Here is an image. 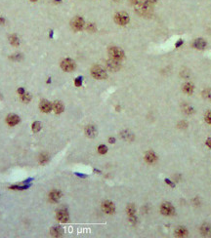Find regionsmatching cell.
<instances>
[{
    "label": "cell",
    "instance_id": "cell-1",
    "mask_svg": "<svg viewBox=\"0 0 211 238\" xmlns=\"http://www.w3.org/2000/svg\"><path fill=\"white\" fill-rule=\"evenodd\" d=\"M132 4L135 6L137 14L140 16H149L152 13V4L147 0H131Z\"/></svg>",
    "mask_w": 211,
    "mask_h": 238
},
{
    "label": "cell",
    "instance_id": "cell-2",
    "mask_svg": "<svg viewBox=\"0 0 211 238\" xmlns=\"http://www.w3.org/2000/svg\"><path fill=\"white\" fill-rule=\"evenodd\" d=\"M91 75L96 79H105L108 76L107 71L100 66H93L92 69H91Z\"/></svg>",
    "mask_w": 211,
    "mask_h": 238
},
{
    "label": "cell",
    "instance_id": "cell-3",
    "mask_svg": "<svg viewBox=\"0 0 211 238\" xmlns=\"http://www.w3.org/2000/svg\"><path fill=\"white\" fill-rule=\"evenodd\" d=\"M109 55L111 56L112 59L117 61H121L124 58V52L120 48L115 46H112L109 48Z\"/></svg>",
    "mask_w": 211,
    "mask_h": 238
},
{
    "label": "cell",
    "instance_id": "cell-4",
    "mask_svg": "<svg viewBox=\"0 0 211 238\" xmlns=\"http://www.w3.org/2000/svg\"><path fill=\"white\" fill-rule=\"evenodd\" d=\"M129 16H128L127 13L125 12H119L117 13L114 16V21L117 24H120V26H125L129 23Z\"/></svg>",
    "mask_w": 211,
    "mask_h": 238
},
{
    "label": "cell",
    "instance_id": "cell-5",
    "mask_svg": "<svg viewBox=\"0 0 211 238\" xmlns=\"http://www.w3.org/2000/svg\"><path fill=\"white\" fill-rule=\"evenodd\" d=\"M61 68L67 72L73 71L75 69V63L72 59H65L61 63Z\"/></svg>",
    "mask_w": 211,
    "mask_h": 238
},
{
    "label": "cell",
    "instance_id": "cell-6",
    "mask_svg": "<svg viewBox=\"0 0 211 238\" xmlns=\"http://www.w3.org/2000/svg\"><path fill=\"white\" fill-rule=\"evenodd\" d=\"M84 20L82 19L81 17H75L73 18L72 23H70V26H72V29L75 30V31H79L84 27Z\"/></svg>",
    "mask_w": 211,
    "mask_h": 238
},
{
    "label": "cell",
    "instance_id": "cell-7",
    "mask_svg": "<svg viewBox=\"0 0 211 238\" xmlns=\"http://www.w3.org/2000/svg\"><path fill=\"white\" fill-rule=\"evenodd\" d=\"M160 212L161 214H163L165 216H172L174 213H175V208H174L170 203L165 202L160 207Z\"/></svg>",
    "mask_w": 211,
    "mask_h": 238
},
{
    "label": "cell",
    "instance_id": "cell-8",
    "mask_svg": "<svg viewBox=\"0 0 211 238\" xmlns=\"http://www.w3.org/2000/svg\"><path fill=\"white\" fill-rule=\"evenodd\" d=\"M120 61H117V60H114V59H111L109 60L108 62H107V66H108V68L109 71H118L119 68H120Z\"/></svg>",
    "mask_w": 211,
    "mask_h": 238
},
{
    "label": "cell",
    "instance_id": "cell-9",
    "mask_svg": "<svg viewBox=\"0 0 211 238\" xmlns=\"http://www.w3.org/2000/svg\"><path fill=\"white\" fill-rule=\"evenodd\" d=\"M103 211L107 213V214H114L115 211V207L114 205V203L111 202V201H105L102 205Z\"/></svg>",
    "mask_w": 211,
    "mask_h": 238
},
{
    "label": "cell",
    "instance_id": "cell-10",
    "mask_svg": "<svg viewBox=\"0 0 211 238\" xmlns=\"http://www.w3.org/2000/svg\"><path fill=\"white\" fill-rule=\"evenodd\" d=\"M69 216L67 210H59L57 212V219L61 222H67L69 221Z\"/></svg>",
    "mask_w": 211,
    "mask_h": 238
},
{
    "label": "cell",
    "instance_id": "cell-11",
    "mask_svg": "<svg viewBox=\"0 0 211 238\" xmlns=\"http://www.w3.org/2000/svg\"><path fill=\"white\" fill-rule=\"evenodd\" d=\"M39 108H40L41 111L42 112H50L52 110V108H53V105H52V103L50 102H48L46 100H41L40 105H39Z\"/></svg>",
    "mask_w": 211,
    "mask_h": 238
},
{
    "label": "cell",
    "instance_id": "cell-12",
    "mask_svg": "<svg viewBox=\"0 0 211 238\" xmlns=\"http://www.w3.org/2000/svg\"><path fill=\"white\" fill-rule=\"evenodd\" d=\"M61 197H62V193L59 190H53L49 194V199L51 202H58Z\"/></svg>",
    "mask_w": 211,
    "mask_h": 238
},
{
    "label": "cell",
    "instance_id": "cell-13",
    "mask_svg": "<svg viewBox=\"0 0 211 238\" xmlns=\"http://www.w3.org/2000/svg\"><path fill=\"white\" fill-rule=\"evenodd\" d=\"M85 134H86V136L89 137V138H94V137L97 136V129L93 125H89V126H87L86 129H85Z\"/></svg>",
    "mask_w": 211,
    "mask_h": 238
},
{
    "label": "cell",
    "instance_id": "cell-14",
    "mask_svg": "<svg viewBox=\"0 0 211 238\" xmlns=\"http://www.w3.org/2000/svg\"><path fill=\"white\" fill-rule=\"evenodd\" d=\"M7 123L10 125V126H14V125H17L20 122V117L16 114H10L7 117Z\"/></svg>",
    "mask_w": 211,
    "mask_h": 238
},
{
    "label": "cell",
    "instance_id": "cell-15",
    "mask_svg": "<svg viewBox=\"0 0 211 238\" xmlns=\"http://www.w3.org/2000/svg\"><path fill=\"white\" fill-rule=\"evenodd\" d=\"M52 105H53V110L56 112L57 114L62 113V112L64 111V105L61 102H59V100L54 102V103Z\"/></svg>",
    "mask_w": 211,
    "mask_h": 238
},
{
    "label": "cell",
    "instance_id": "cell-16",
    "mask_svg": "<svg viewBox=\"0 0 211 238\" xmlns=\"http://www.w3.org/2000/svg\"><path fill=\"white\" fill-rule=\"evenodd\" d=\"M145 159L148 163H154L157 160V156L152 151H149L145 154Z\"/></svg>",
    "mask_w": 211,
    "mask_h": 238
},
{
    "label": "cell",
    "instance_id": "cell-17",
    "mask_svg": "<svg viewBox=\"0 0 211 238\" xmlns=\"http://www.w3.org/2000/svg\"><path fill=\"white\" fill-rule=\"evenodd\" d=\"M175 234L177 237H186L188 235V230L184 227H179L175 229Z\"/></svg>",
    "mask_w": 211,
    "mask_h": 238
},
{
    "label": "cell",
    "instance_id": "cell-18",
    "mask_svg": "<svg viewBox=\"0 0 211 238\" xmlns=\"http://www.w3.org/2000/svg\"><path fill=\"white\" fill-rule=\"evenodd\" d=\"M206 46V42L203 40L202 38H198L194 42V47L198 49V50H202Z\"/></svg>",
    "mask_w": 211,
    "mask_h": 238
},
{
    "label": "cell",
    "instance_id": "cell-19",
    "mask_svg": "<svg viewBox=\"0 0 211 238\" xmlns=\"http://www.w3.org/2000/svg\"><path fill=\"white\" fill-rule=\"evenodd\" d=\"M63 230L60 227H53L51 228V235L54 237H60L62 236Z\"/></svg>",
    "mask_w": 211,
    "mask_h": 238
},
{
    "label": "cell",
    "instance_id": "cell-20",
    "mask_svg": "<svg viewBox=\"0 0 211 238\" xmlns=\"http://www.w3.org/2000/svg\"><path fill=\"white\" fill-rule=\"evenodd\" d=\"M183 92H185L188 95H191L194 92V85L192 83H185L183 85Z\"/></svg>",
    "mask_w": 211,
    "mask_h": 238
},
{
    "label": "cell",
    "instance_id": "cell-21",
    "mask_svg": "<svg viewBox=\"0 0 211 238\" xmlns=\"http://www.w3.org/2000/svg\"><path fill=\"white\" fill-rule=\"evenodd\" d=\"M210 231H211V227L207 224H202V227H200V232L202 235H207V234L210 233Z\"/></svg>",
    "mask_w": 211,
    "mask_h": 238
},
{
    "label": "cell",
    "instance_id": "cell-22",
    "mask_svg": "<svg viewBox=\"0 0 211 238\" xmlns=\"http://www.w3.org/2000/svg\"><path fill=\"white\" fill-rule=\"evenodd\" d=\"M9 40H10V43L12 45H14V46H18V45L20 44V40L19 38L17 37V35H11L10 37H9Z\"/></svg>",
    "mask_w": 211,
    "mask_h": 238
},
{
    "label": "cell",
    "instance_id": "cell-23",
    "mask_svg": "<svg viewBox=\"0 0 211 238\" xmlns=\"http://www.w3.org/2000/svg\"><path fill=\"white\" fill-rule=\"evenodd\" d=\"M127 214L129 215V217L134 216V214H135V206H134L133 204L128 205V207H127Z\"/></svg>",
    "mask_w": 211,
    "mask_h": 238
},
{
    "label": "cell",
    "instance_id": "cell-24",
    "mask_svg": "<svg viewBox=\"0 0 211 238\" xmlns=\"http://www.w3.org/2000/svg\"><path fill=\"white\" fill-rule=\"evenodd\" d=\"M40 129H41V123H40V122H34V123L32 124V131L34 133L39 132Z\"/></svg>",
    "mask_w": 211,
    "mask_h": 238
},
{
    "label": "cell",
    "instance_id": "cell-25",
    "mask_svg": "<svg viewBox=\"0 0 211 238\" xmlns=\"http://www.w3.org/2000/svg\"><path fill=\"white\" fill-rule=\"evenodd\" d=\"M21 99L23 100V102L24 103H29L31 100V97H30L29 93H24L22 96H21Z\"/></svg>",
    "mask_w": 211,
    "mask_h": 238
},
{
    "label": "cell",
    "instance_id": "cell-26",
    "mask_svg": "<svg viewBox=\"0 0 211 238\" xmlns=\"http://www.w3.org/2000/svg\"><path fill=\"white\" fill-rule=\"evenodd\" d=\"M98 152H99L100 154H105L108 152V148H107L105 145H101L99 148H98Z\"/></svg>",
    "mask_w": 211,
    "mask_h": 238
},
{
    "label": "cell",
    "instance_id": "cell-27",
    "mask_svg": "<svg viewBox=\"0 0 211 238\" xmlns=\"http://www.w3.org/2000/svg\"><path fill=\"white\" fill-rule=\"evenodd\" d=\"M39 161H40L41 164H45L48 161V155L47 154H41L40 157H39Z\"/></svg>",
    "mask_w": 211,
    "mask_h": 238
},
{
    "label": "cell",
    "instance_id": "cell-28",
    "mask_svg": "<svg viewBox=\"0 0 211 238\" xmlns=\"http://www.w3.org/2000/svg\"><path fill=\"white\" fill-rule=\"evenodd\" d=\"M121 137L123 139H125V140H131L133 138L132 135H131L130 133H128V132H122L121 133Z\"/></svg>",
    "mask_w": 211,
    "mask_h": 238
},
{
    "label": "cell",
    "instance_id": "cell-29",
    "mask_svg": "<svg viewBox=\"0 0 211 238\" xmlns=\"http://www.w3.org/2000/svg\"><path fill=\"white\" fill-rule=\"evenodd\" d=\"M74 84L76 87H80L82 85V77H77L74 80Z\"/></svg>",
    "mask_w": 211,
    "mask_h": 238
},
{
    "label": "cell",
    "instance_id": "cell-30",
    "mask_svg": "<svg viewBox=\"0 0 211 238\" xmlns=\"http://www.w3.org/2000/svg\"><path fill=\"white\" fill-rule=\"evenodd\" d=\"M11 59L15 60V61H20V60L23 59V56L21 54H16V55H14V56H12Z\"/></svg>",
    "mask_w": 211,
    "mask_h": 238
},
{
    "label": "cell",
    "instance_id": "cell-31",
    "mask_svg": "<svg viewBox=\"0 0 211 238\" xmlns=\"http://www.w3.org/2000/svg\"><path fill=\"white\" fill-rule=\"evenodd\" d=\"M205 121L207 122V123L211 124V111H208L205 114Z\"/></svg>",
    "mask_w": 211,
    "mask_h": 238
},
{
    "label": "cell",
    "instance_id": "cell-32",
    "mask_svg": "<svg viewBox=\"0 0 211 238\" xmlns=\"http://www.w3.org/2000/svg\"><path fill=\"white\" fill-rule=\"evenodd\" d=\"M184 110H185L186 113H189V114H190V113H192V112L194 111V110H192V108L190 105H185V106H184Z\"/></svg>",
    "mask_w": 211,
    "mask_h": 238
},
{
    "label": "cell",
    "instance_id": "cell-33",
    "mask_svg": "<svg viewBox=\"0 0 211 238\" xmlns=\"http://www.w3.org/2000/svg\"><path fill=\"white\" fill-rule=\"evenodd\" d=\"M203 97L205 98V99L211 100V92H209V91H204V92H203Z\"/></svg>",
    "mask_w": 211,
    "mask_h": 238
},
{
    "label": "cell",
    "instance_id": "cell-34",
    "mask_svg": "<svg viewBox=\"0 0 211 238\" xmlns=\"http://www.w3.org/2000/svg\"><path fill=\"white\" fill-rule=\"evenodd\" d=\"M27 187H29V185H26V187H17V185H14V187H11L12 190H26Z\"/></svg>",
    "mask_w": 211,
    "mask_h": 238
},
{
    "label": "cell",
    "instance_id": "cell-35",
    "mask_svg": "<svg viewBox=\"0 0 211 238\" xmlns=\"http://www.w3.org/2000/svg\"><path fill=\"white\" fill-rule=\"evenodd\" d=\"M87 29L88 30H90V31H95V29H96V27H95V26L93 24H89L87 26Z\"/></svg>",
    "mask_w": 211,
    "mask_h": 238
},
{
    "label": "cell",
    "instance_id": "cell-36",
    "mask_svg": "<svg viewBox=\"0 0 211 238\" xmlns=\"http://www.w3.org/2000/svg\"><path fill=\"white\" fill-rule=\"evenodd\" d=\"M165 182H166V184H168V185H169L170 187H174V184H173L172 182H170V181H169V180H168V179H165Z\"/></svg>",
    "mask_w": 211,
    "mask_h": 238
},
{
    "label": "cell",
    "instance_id": "cell-37",
    "mask_svg": "<svg viewBox=\"0 0 211 238\" xmlns=\"http://www.w3.org/2000/svg\"><path fill=\"white\" fill-rule=\"evenodd\" d=\"M18 93H19L20 95L22 96L23 94H24V93H26V92H24V90L23 89V88H19V89H18Z\"/></svg>",
    "mask_w": 211,
    "mask_h": 238
},
{
    "label": "cell",
    "instance_id": "cell-38",
    "mask_svg": "<svg viewBox=\"0 0 211 238\" xmlns=\"http://www.w3.org/2000/svg\"><path fill=\"white\" fill-rule=\"evenodd\" d=\"M206 145L208 146V148H211V138L207 139V141H206Z\"/></svg>",
    "mask_w": 211,
    "mask_h": 238
},
{
    "label": "cell",
    "instance_id": "cell-39",
    "mask_svg": "<svg viewBox=\"0 0 211 238\" xmlns=\"http://www.w3.org/2000/svg\"><path fill=\"white\" fill-rule=\"evenodd\" d=\"M183 44V40H179L178 42L176 43V47H179V46H181V45Z\"/></svg>",
    "mask_w": 211,
    "mask_h": 238
},
{
    "label": "cell",
    "instance_id": "cell-40",
    "mask_svg": "<svg viewBox=\"0 0 211 238\" xmlns=\"http://www.w3.org/2000/svg\"><path fill=\"white\" fill-rule=\"evenodd\" d=\"M109 142L111 143H115V140H114V138H109Z\"/></svg>",
    "mask_w": 211,
    "mask_h": 238
},
{
    "label": "cell",
    "instance_id": "cell-41",
    "mask_svg": "<svg viewBox=\"0 0 211 238\" xmlns=\"http://www.w3.org/2000/svg\"><path fill=\"white\" fill-rule=\"evenodd\" d=\"M147 1H148L149 3H151V4H154V3L157 2V0H147Z\"/></svg>",
    "mask_w": 211,
    "mask_h": 238
},
{
    "label": "cell",
    "instance_id": "cell-42",
    "mask_svg": "<svg viewBox=\"0 0 211 238\" xmlns=\"http://www.w3.org/2000/svg\"><path fill=\"white\" fill-rule=\"evenodd\" d=\"M30 1H32V2H35V1H37V0H30Z\"/></svg>",
    "mask_w": 211,
    "mask_h": 238
},
{
    "label": "cell",
    "instance_id": "cell-43",
    "mask_svg": "<svg viewBox=\"0 0 211 238\" xmlns=\"http://www.w3.org/2000/svg\"><path fill=\"white\" fill-rule=\"evenodd\" d=\"M56 1H61V0H56Z\"/></svg>",
    "mask_w": 211,
    "mask_h": 238
}]
</instances>
